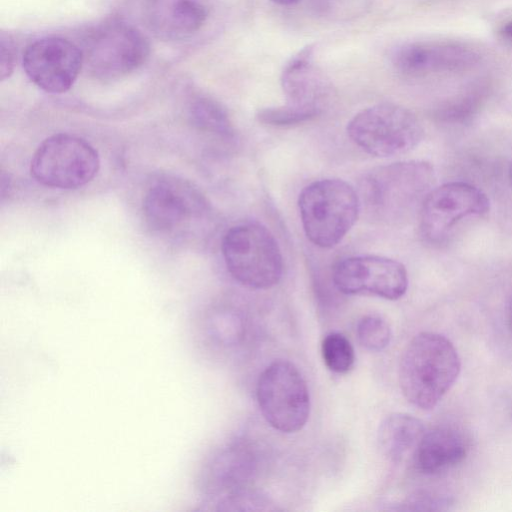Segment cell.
I'll return each instance as SVG.
<instances>
[{"instance_id":"ac0fdd59","label":"cell","mask_w":512,"mask_h":512,"mask_svg":"<svg viewBox=\"0 0 512 512\" xmlns=\"http://www.w3.org/2000/svg\"><path fill=\"white\" fill-rule=\"evenodd\" d=\"M189 116L200 132L222 142L235 140V129L226 110L209 97H198L190 105Z\"/></svg>"},{"instance_id":"2e32d148","label":"cell","mask_w":512,"mask_h":512,"mask_svg":"<svg viewBox=\"0 0 512 512\" xmlns=\"http://www.w3.org/2000/svg\"><path fill=\"white\" fill-rule=\"evenodd\" d=\"M467 453V441L459 430L438 426L425 431L412 458L420 473L434 475L461 463Z\"/></svg>"},{"instance_id":"8992f818","label":"cell","mask_w":512,"mask_h":512,"mask_svg":"<svg viewBox=\"0 0 512 512\" xmlns=\"http://www.w3.org/2000/svg\"><path fill=\"white\" fill-rule=\"evenodd\" d=\"M83 66L100 80L124 77L141 67L150 45L143 33L121 20H109L92 28L81 48Z\"/></svg>"},{"instance_id":"d4e9b609","label":"cell","mask_w":512,"mask_h":512,"mask_svg":"<svg viewBox=\"0 0 512 512\" xmlns=\"http://www.w3.org/2000/svg\"><path fill=\"white\" fill-rule=\"evenodd\" d=\"M509 322H510V327L512 329V302H511L510 311H509Z\"/></svg>"},{"instance_id":"6da1fadb","label":"cell","mask_w":512,"mask_h":512,"mask_svg":"<svg viewBox=\"0 0 512 512\" xmlns=\"http://www.w3.org/2000/svg\"><path fill=\"white\" fill-rule=\"evenodd\" d=\"M433 166L410 160L379 166L365 173L359 181L361 210L373 221L396 225L408 220L432 189Z\"/></svg>"},{"instance_id":"ba28073f","label":"cell","mask_w":512,"mask_h":512,"mask_svg":"<svg viewBox=\"0 0 512 512\" xmlns=\"http://www.w3.org/2000/svg\"><path fill=\"white\" fill-rule=\"evenodd\" d=\"M99 167L98 152L89 142L77 135L57 133L38 146L30 172L43 186L71 190L92 181Z\"/></svg>"},{"instance_id":"ffe728a7","label":"cell","mask_w":512,"mask_h":512,"mask_svg":"<svg viewBox=\"0 0 512 512\" xmlns=\"http://www.w3.org/2000/svg\"><path fill=\"white\" fill-rule=\"evenodd\" d=\"M356 333L360 344L371 351L383 350L391 339L390 326L378 315L362 317L357 324Z\"/></svg>"},{"instance_id":"e0dca14e","label":"cell","mask_w":512,"mask_h":512,"mask_svg":"<svg viewBox=\"0 0 512 512\" xmlns=\"http://www.w3.org/2000/svg\"><path fill=\"white\" fill-rule=\"evenodd\" d=\"M423 423L406 413L388 415L377 433L378 447L390 461L401 462L412 456L425 433Z\"/></svg>"},{"instance_id":"7402d4cb","label":"cell","mask_w":512,"mask_h":512,"mask_svg":"<svg viewBox=\"0 0 512 512\" xmlns=\"http://www.w3.org/2000/svg\"><path fill=\"white\" fill-rule=\"evenodd\" d=\"M0 49V75L3 81L13 73L17 54L16 44L9 33L1 32Z\"/></svg>"},{"instance_id":"9a60e30c","label":"cell","mask_w":512,"mask_h":512,"mask_svg":"<svg viewBox=\"0 0 512 512\" xmlns=\"http://www.w3.org/2000/svg\"><path fill=\"white\" fill-rule=\"evenodd\" d=\"M201 0H149L145 8L148 28L164 40H181L196 33L207 19Z\"/></svg>"},{"instance_id":"7c38bea8","label":"cell","mask_w":512,"mask_h":512,"mask_svg":"<svg viewBox=\"0 0 512 512\" xmlns=\"http://www.w3.org/2000/svg\"><path fill=\"white\" fill-rule=\"evenodd\" d=\"M23 69L40 89L61 94L76 81L82 67L81 48L58 36H47L31 42L24 50Z\"/></svg>"},{"instance_id":"7a4b0ae2","label":"cell","mask_w":512,"mask_h":512,"mask_svg":"<svg viewBox=\"0 0 512 512\" xmlns=\"http://www.w3.org/2000/svg\"><path fill=\"white\" fill-rule=\"evenodd\" d=\"M460 370V357L448 338L435 332H421L402 353L400 388L413 406L431 410L454 385Z\"/></svg>"},{"instance_id":"5b68a950","label":"cell","mask_w":512,"mask_h":512,"mask_svg":"<svg viewBox=\"0 0 512 512\" xmlns=\"http://www.w3.org/2000/svg\"><path fill=\"white\" fill-rule=\"evenodd\" d=\"M148 228L161 236L183 237L211 221L212 208L192 183L173 176L152 182L143 199Z\"/></svg>"},{"instance_id":"52a82bcc","label":"cell","mask_w":512,"mask_h":512,"mask_svg":"<svg viewBox=\"0 0 512 512\" xmlns=\"http://www.w3.org/2000/svg\"><path fill=\"white\" fill-rule=\"evenodd\" d=\"M351 141L376 157L405 154L422 140L424 130L408 109L393 103H381L358 112L347 125Z\"/></svg>"},{"instance_id":"9c48e42d","label":"cell","mask_w":512,"mask_h":512,"mask_svg":"<svg viewBox=\"0 0 512 512\" xmlns=\"http://www.w3.org/2000/svg\"><path fill=\"white\" fill-rule=\"evenodd\" d=\"M256 396L265 420L282 433L301 430L310 414L307 384L297 367L287 360H276L260 374Z\"/></svg>"},{"instance_id":"d6986e66","label":"cell","mask_w":512,"mask_h":512,"mask_svg":"<svg viewBox=\"0 0 512 512\" xmlns=\"http://www.w3.org/2000/svg\"><path fill=\"white\" fill-rule=\"evenodd\" d=\"M321 352L325 365L335 373H346L354 365L353 346L341 333L327 334L322 341Z\"/></svg>"},{"instance_id":"8fae6325","label":"cell","mask_w":512,"mask_h":512,"mask_svg":"<svg viewBox=\"0 0 512 512\" xmlns=\"http://www.w3.org/2000/svg\"><path fill=\"white\" fill-rule=\"evenodd\" d=\"M332 281L346 295H374L387 300L401 298L408 288L405 266L394 259L360 255L341 259L332 269Z\"/></svg>"},{"instance_id":"3957f363","label":"cell","mask_w":512,"mask_h":512,"mask_svg":"<svg viewBox=\"0 0 512 512\" xmlns=\"http://www.w3.org/2000/svg\"><path fill=\"white\" fill-rule=\"evenodd\" d=\"M298 207L303 230L314 245L331 248L354 226L361 211L357 190L341 179H320L305 186Z\"/></svg>"},{"instance_id":"44dd1931","label":"cell","mask_w":512,"mask_h":512,"mask_svg":"<svg viewBox=\"0 0 512 512\" xmlns=\"http://www.w3.org/2000/svg\"><path fill=\"white\" fill-rule=\"evenodd\" d=\"M481 92L474 91L464 97L445 105L437 112V117L443 121L462 122L473 115L481 101Z\"/></svg>"},{"instance_id":"30bf717a","label":"cell","mask_w":512,"mask_h":512,"mask_svg":"<svg viewBox=\"0 0 512 512\" xmlns=\"http://www.w3.org/2000/svg\"><path fill=\"white\" fill-rule=\"evenodd\" d=\"M489 206L486 194L469 183L449 182L431 189L419 210L421 236L429 243H441L457 222L482 216Z\"/></svg>"},{"instance_id":"5bb4252c","label":"cell","mask_w":512,"mask_h":512,"mask_svg":"<svg viewBox=\"0 0 512 512\" xmlns=\"http://www.w3.org/2000/svg\"><path fill=\"white\" fill-rule=\"evenodd\" d=\"M479 59L480 54L475 48L455 41L407 43L399 47L392 57L397 70L408 75L464 70Z\"/></svg>"},{"instance_id":"4fadbf2b","label":"cell","mask_w":512,"mask_h":512,"mask_svg":"<svg viewBox=\"0 0 512 512\" xmlns=\"http://www.w3.org/2000/svg\"><path fill=\"white\" fill-rule=\"evenodd\" d=\"M312 56L313 46L303 48L289 60L281 75L286 97L282 106L294 125L319 116L328 98L327 83L314 67Z\"/></svg>"},{"instance_id":"484cf974","label":"cell","mask_w":512,"mask_h":512,"mask_svg":"<svg viewBox=\"0 0 512 512\" xmlns=\"http://www.w3.org/2000/svg\"><path fill=\"white\" fill-rule=\"evenodd\" d=\"M509 178H510V181H511V184H512V162L509 166Z\"/></svg>"},{"instance_id":"603a6c76","label":"cell","mask_w":512,"mask_h":512,"mask_svg":"<svg viewBox=\"0 0 512 512\" xmlns=\"http://www.w3.org/2000/svg\"><path fill=\"white\" fill-rule=\"evenodd\" d=\"M499 33L504 39L512 41V20L504 24Z\"/></svg>"},{"instance_id":"277c9868","label":"cell","mask_w":512,"mask_h":512,"mask_svg":"<svg viewBox=\"0 0 512 512\" xmlns=\"http://www.w3.org/2000/svg\"><path fill=\"white\" fill-rule=\"evenodd\" d=\"M221 250L229 274L251 289H268L283 274V257L274 235L256 222L237 224L226 231Z\"/></svg>"},{"instance_id":"cb8c5ba5","label":"cell","mask_w":512,"mask_h":512,"mask_svg":"<svg viewBox=\"0 0 512 512\" xmlns=\"http://www.w3.org/2000/svg\"><path fill=\"white\" fill-rule=\"evenodd\" d=\"M273 3L282 5V6H290L297 4L300 0H271Z\"/></svg>"}]
</instances>
